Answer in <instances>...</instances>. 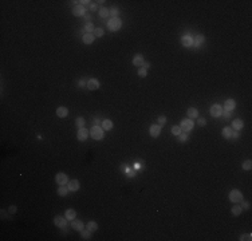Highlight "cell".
I'll return each mask as SVG.
<instances>
[{"instance_id":"1","label":"cell","mask_w":252,"mask_h":241,"mask_svg":"<svg viewBox=\"0 0 252 241\" xmlns=\"http://www.w3.org/2000/svg\"><path fill=\"white\" fill-rule=\"evenodd\" d=\"M103 134H105L103 129L101 126H97V125L93 126L91 130H90V135L93 137V140H97V141H101L103 138Z\"/></svg>"},{"instance_id":"2","label":"cell","mask_w":252,"mask_h":241,"mask_svg":"<svg viewBox=\"0 0 252 241\" xmlns=\"http://www.w3.org/2000/svg\"><path fill=\"white\" fill-rule=\"evenodd\" d=\"M121 25H122V22H121L120 18H111V19L107 22V28L113 32L118 31V30L121 28Z\"/></svg>"},{"instance_id":"3","label":"cell","mask_w":252,"mask_h":241,"mask_svg":"<svg viewBox=\"0 0 252 241\" xmlns=\"http://www.w3.org/2000/svg\"><path fill=\"white\" fill-rule=\"evenodd\" d=\"M229 200H231V202H233V204L241 202L243 201V193L239 190V189H233V190L229 192Z\"/></svg>"},{"instance_id":"4","label":"cell","mask_w":252,"mask_h":241,"mask_svg":"<svg viewBox=\"0 0 252 241\" xmlns=\"http://www.w3.org/2000/svg\"><path fill=\"white\" fill-rule=\"evenodd\" d=\"M193 126H195V122H193L190 118H186V119H183L181 120V125H180V127H181V130L185 131V133H189V131L193 129Z\"/></svg>"},{"instance_id":"5","label":"cell","mask_w":252,"mask_h":241,"mask_svg":"<svg viewBox=\"0 0 252 241\" xmlns=\"http://www.w3.org/2000/svg\"><path fill=\"white\" fill-rule=\"evenodd\" d=\"M67 221H69V220H67L66 217H62V216H57L54 218V224H55L58 228H66Z\"/></svg>"},{"instance_id":"6","label":"cell","mask_w":252,"mask_h":241,"mask_svg":"<svg viewBox=\"0 0 252 241\" xmlns=\"http://www.w3.org/2000/svg\"><path fill=\"white\" fill-rule=\"evenodd\" d=\"M55 181H57L58 185H66L67 182H69V177H67V174H64V173H58V174L55 175Z\"/></svg>"},{"instance_id":"7","label":"cell","mask_w":252,"mask_h":241,"mask_svg":"<svg viewBox=\"0 0 252 241\" xmlns=\"http://www.w3.org/2000/svg\"><path fill=\"white\" fill-rule=\"evenodd\" d=\"M221 114H223V107H221L220 105H213L211 107V115L214 118H219L221 117Z\"/></svg>"},{"instance_id":"8","label":"cell","mask_w":252,"mask_h":241,"mask_svg":"<svg viewBox=\"0 0 252 241\" xmlns=\"http://www.w3.org/2000/svg\"><path fill=\"white\" fill-rule=\"evenodd\" d=\"M88 134H90V130H87V129H85V127H81L78 130V134H76V137H78V140L79 141H86L87 140V137Z\"/></svg>"},{"instance_id":"9","label":"cell","mask_w":252,"mask_h":241,"mask_svg":"<svg viewBox=\"0 0 252 241\" xmlns=\"http://www.w3.org/2000/svg\"><path fill=\"white\" fill-rule=\"evenodd\" d=\"M71 228H73L74 230H76V232H82L83 229H85V225H83V221L74 218L73 221H71Z\"/></svg>"},{"instance_id":"10","label":"cell","mask_w":252,"mask_h":241,"mask_svg":"<svg viewBox=\"0 0 252 241\" xmlns=\"http://www.w3.org/2000/svg\"><path fill=\"white\" fill-rule=\"evenodd\" d=\"M85 13H86V8L82 6V4H76V6L73 8V15L74 16H83Z\"/></svg>"},{"instance_id":"11","label":"cell","mask_w":252,"mask_h":241,"mask_svg":"<svg viewBox=\"0 0 252 241\" xmlns=\"http://www.w3.org/2000/svg\"><path fill=\"white\" fill-rule=\"evenodd\" d=\"M149 134H150L153 138H157L161 134V126L160 125H151L150 129H149Z\"/></svg>"},{"instance_id":"12","label":"cell","mask_w":252,"mask_h":241,"mask_svg":"<svg viewBox=\"0 0 252 241\" xmlns=\"http://www.w3.org/2000/svg\"><path fill=\"white\" fill-rule=\"evenodd\" d=\"M181 44L184 46V47H192L193 46V38L189 35H184L183 38H181Z\"/></svg>"},{"instance_id":"13","label":"cell","mask_w":252,"mask_h":241,"mask_svg":"<svg viewBox=\"0 0 252 241\" xmlns=\"http://www.w3.org/2000/svg\"><path fill=\"white\" fill-rule=\"evenodd\" d=\"M67 189H69V192H76L79 189V181L78 180H71L67 182Z\"/></svg>"},{"instance_id":"14","label":"cell","mask_w":252,"mask_h":241,"mask_svg":"<svg viewBox=\"0 0 252 241\" xmlns=\"http://www.w3.org/2000/svg\"><path fill=\"white\" fill-rule=\"evenodd\" d=\"M235 107H236V102L233 101V99H227V101L224 102V110L232 111V110H235Z\"/></svg>"},{"instance_id":"15","label":"cell","mask_w":252,"mask_h":241,"mask_svg":"<svg viewBox=\"0 0 252 241\" xmlns=\"http://www.w3.org/2000/svg\"><path fill=\"white\" fill-rule=\"evenodd\" d=\"M144 63H145V60H144V56H142L141 54L134 55V58H133V64H134V66H136V67H141Z\"/></svg>"},{"instance_id":"16","label":"cell","mask_w":252,"mask_h":241,"mask_svg":"<svg viewBox=\"0 0 252 241\" xmlns=\"http://www.w3.org/2000/svg\"><path fill=\"white\" fill-rule=\"evenodd\" d=\"M86 86H87V89H88V90L94 91V90H98V89H99V82H98L97 79H90L87 83H86Z\"/></svg>"},{"instance_id":"17","label":"cell","mask_w":252,"mask_h":241,"mask_svg":"<svg viewBox=\"0 0 252 241\" xmlns=\"http://www.w3.org/2000/svg\"><path fill=\"white\" fill-rule=\"evenodd\" d=\"M204 42H205L204 35H197L195 39H193V46H195V47H200V46L204 44Z\"/></svg>"},{"instance_id":"18","label":"cell","mask_w":252,"mask_h":241,"mask_svg":"<svg viewBox=\"0 0 252 241\" xmlns=\"http://www.w3.org/2000/svg\"><path fill=\"white\" fill-rule=\"evenodd\" d=\"M67 114H69V110H67L64 106H60V107L57 109V115L59 118H66Z\"/></svg>"},{"instance_id":"19","label":"cell","mask_w":252,"mask_h":241,"mask_svg":"<svg viewBox=\"0 0 252 241\" xmlns=\"http://www.w3.org/2000/svg\"><path fill=\"white\" fill-rule=\"evenodd\" d=\"M243 126H244V123H243V120L239 119V118L232 120V129L233 130H241Z\"/></svg>"},{"instance_id":"20","label":"cell","mask_w":252,"mask_h":241,"mask_svg":"<svg viewBox=\"0 0 252 241\" xmlns=\"http://www.w3.org/2000/svg\"><path fill=\"white\" fill-rule=\"evenodd\" d=\"M94 34H85L83 35V38H82V40H83V43L85 44H91L93 42H94Z\"/></svg>"},{"instance_id":"21","label":"cell","mask_w":252,"mask_h":241,"mask_svg":"<svg viewBox=\"0 0 252 241\" xmlns=\"http://www.w3.org/2000/svg\"><path fill=\"white\" fill-rule=\"evenodd\" d=\"M186 114H188V117L190 118V119H193V118L199 117V111H197V109H195V107H189L188 111H186Z\"/></svg>"},{"instance_id":"22","label":"cell","mask_w":252,"mask_h":241,"mask_svg":"<svg viewBox=\"0 0 252 241\" xmlns=\"http://www.w3.org/2000/svg\"><path fill=\"white\" fill-rule=\"evenodd\" d=\"M102 129H103L105 131L106 130H111V129H113V122H111L110 119H103L102 120Z\"/></svg>"},{"instance_id":"23","label":"cell","mask_w":252,"mask_h":241,"mask_svg":"<svg viewBox=\"0 0 252 241\" xmlns=\"http://www.w3.org/2000/svg\"><path fill=\"white\" fill-rule=\"evenodd\" d=\"M232 134H233V129H232V127H224V129H223V137H224V138L229 140V138H232Z\"/></svg>"},{"instance_id":"24","label":"cell","mask_w":252,"mask_h":241,"mask_svg":"<svg viewBox=\"0 0 252 241\" xmlns=\"http://www.w3.org/2000/svg\"><path fill=\"white\" fill-rule=\"evenodd\" d=\"M75 216H76V213L74 209H67L66 213H64V217H66L69 221H73V220L75 218Z\"/></svg>"},{"instance_id":"25","label":"cell","mask_w":252,"mask_h":241,"mask_svg":"<svg viewBox=\"0 0 252 241\" xmlns=\"http://www.w3.org/2000/svg\"><path fill=\"white\" fill-rule=\"evenodd\" d=\"M86 228H87L88 230H90V232L93 233V232H95V230L98 229V224H97L95 221H90V222L87 224V225H86Z\"/></svg>"},{"instance_id":"26","label":"cell","mask_w":252,"mask_h":241,"mask_svg":"<svg viewBox=\"0 0 252 241\" xmlns=\"http://www.w3.org/2000/svg\"><path fill=\"white\" fill-rule=\"evenodd\" d=\"M241 212H243V208H241V206H239V205H235L232 208V214H233V216H240V214H241Z\"/></svg>"},{"instance_id":"27","label":"cell","mask_w":252,"mask_h":241,"mask_svg":"<svg viewBox=\"0 0 252 241\" xmlns=\"http://www.w3.org/2000/svg\"><path fill=\"white\" fill-rule=\"evenodd\" d=\"M67 193H69V189H67L66 186L60 185L59 189H58V194H59V196H62V197H64V196H67Z\"/></svg>"},{"instance_id":"28","label":"cell","mask_w":252,"mask_h":241,"mask_svg":"<svg viewBox=\"0 0 252 241\" xmlns=\"http://www.w3.org/2000/svg\"><path fill=\"white\" fill-rule=\"evenodd\" d=\"M81 236H82L83 240H90V236H91V232L88 230V229H83L82 232H81Z\"/></svg>"},{"instance_id":"29","label":"cell","mask_w":252,"mask_h":241,"mask_svg":"<svg viewBox=\"0 0 252 241\" xmlns=\"http://www.w3.org/2000/svg\"><path fill=\"white\" fill-rule=\"evenodd\" d=\"M94 24L93 23H87V24L85 25V31H86V34H93L94 32Z\"/></svg>"},{"instance_id":"30","label":"cell","mask_w":252,"mask_h":241,"mask_svg":"<svg viewBox=\"0 0 252 241\" xmlns=\"http://www.w3.org/2000/svg\"><path fill=\"white\" fill-rule=\"evenodd\" d=\"M181 133H183V130H181V127H180V126H173V127H172V134H173V135L178 137Z\"/></svg>"},{"instance_id":"31","label":"cell","mask_w":252,"mask_h":241,"mask_svg":"<svg viewBox=\"0 0 252 241\" xmlns=\"http://www.w3.org/2000/svg\"><path fill=\"white\" fill-rule=\"evenodd\" d=\"M109 15H110V11L107 10V8H101L99 10V16L101 18H107Z\"/></svg>"},{"instance_id":"32","label":"cell","mask_w":252,"mask_h":241,"mask_svg":"<svg viewBox=\"0 0 252 241\" xmlns=\"http://www.w3.org/2000/svg\"><path fill=\"white\" fill-rule=\"evenodd\" d=\"M75 125L79 127V129H81V127H85V119H83L82 117L76 118V120H75Z\"/></svg>"},{"instance_id":"33","label":"cell","mask_w":252,"mask_h":241,"mask_svg":"<svg viewBox=\"0 0 252 241\" xmlns=\"http://www.w3.org/2000/svg\"><path fill=\"white\" fill-rule=\"evenodd\" d=\"M241 166H243V169H244V170H251V168H252V162L249 161V159H248V161H244V162H243V165H241Z\"/></svg>"},{"instance_id":"34","label":"cell","mask_w":252,"mask_h":241,"mask_svg":"<svg viewBox=\"0 0 252 241\" xmlns=\"http://www.w3.org/2000/svg\"><path fill=\"white\" fill-rule=\"evenodd\" d=\"M93 34H94L95 38H101V36H103V30L102 28H95Z\"/></svg>"},{"instance_id":"35","label":"cell","mask_w":252,"mask_h":241,"mask_svg":"<svg viewBox=\"0 0 252 241\" xmlns=\"http://www.w3.org/2000/svg\"><path fill=\"white\" fill-rule=\"evenodd\" d=\"M188 140V133H181L178 135V142H185Z\"/></svg>"},{"instance_id":"36","label":"cell","mask_w":252,"mask_h":241,"mask_svg":"<svg viewBox=\"0 0 252 241\" xmlns=\"http://www.w3.org/2000/svg\"><path fill=\"white\" fill-rule=\"evenodd\" d=\"M138 75L141 76V78H145V76L148 75V70H146V68H144V67H141V68L138 70Z\"/></svg>"},{"instance_id":"37","label":"cell","mask_w":252,"mask_h":241,"mask_svg":"<svg viewBox=\"0 0 252 241\" xmlns=\"http://www.w3.org/2000/svg\"><path fill=\"white\" fill-rule=\"evenodd\" d=\"M166 123V117L165 115H161V117H158V125L160 126H162V125Z\"/></svg>"},{"instance_id":"38","label":"cell","mask_w":252,"mask_h":241,"mask_svg":"<svg viewBox=\"0 0 252 241\" xmlns=\"http://www.w3.org/2000/svg\"><path fill=\"white\" fill-rule=\"evenodd\" d=\"M251 237H252L251 233H248V235H241V236H240V240H241V241H249V240H251Z\"/></svg>"},{"instance_id":"39","label":"cell","mask_w":252,"mask_h":241,"mask_svg":"<svg viewBox=\"0 0 252 241\" xmlns=\"http://www.w3.org/2000/svg\"><path fill=\"white\" fill-rule=\"evenodd\" d=\"M224 119H231V111H227V110H223V114Z\"/></svg>"},{"instance_id":"40","label":"cell","mask_w":252,"mask_h":241,"mask_svg":"<svg viewBox=\"0 0 252 241\" xmlns=\"http://www.w3.org/2000/svg\"><path fill=\"white\" fill-rule=\"evenodd\" d=\"M110 15L113 18H118V8H111L110 10Z\"/></svg>"},{"instance_id":"41","label":"cell","mask_w":252,"mask_h":241,"mask_svg":"<svg viewBox=\"0 0 252 241\" xmlns=\"http://www.w3.org/2000/svg\"><path fill=\"white\" fill-rule=\"evenodd\" d=\"M197 123H199V126H205V125H207V119H205V118H199Z\"/></svg>"},{"instance_id":"42","label":"cell","mask_w":252,"mask_h":241,"mask_svg":"<svg viewBox=\"0 0 252 241\" xmlns=\"http://www.w3.org/2000/svg\"><path fill=\"white\" fill-rule=\"evenodd\" d=\"M16 210H18V208H16L15 205H11V206H10V209H8V212L13 214V213H16Z\"/></svg>"},{"instance_id":"43","label":"cell","mask_w":252,"mask_h":241,"mask_svg":"<svg viewBox=\"0 0 252 241\" xmlns=\"http://www.w3.org/2000/svg\"><path fill=\"white\" fill-rule=\"evenodd\" d=\"M97 8H98V6L95 3L94 4H90V10H91V11H97Z\"/></svg>"},{"instance_id":"44","label":"cell","mask_w":252,"mask_h":241,"mask_svg":"<svg viewBox=\"0 0 252 241\" xmlns=\"http://www.w3.org/2000/svg\"><path fill=\"white\" fill-rule=\"evenodd\" d=\"M142 67H144V68H146V70H148L149 67H150V63H149V62H145V63L142 64Z\"/></svg>"},{"instance_id":"45","label":"cell","mask_w":252,"mask_h":241,"mask_svg":"<svg viewBox=\"0 0 252 241\" xmlns=\"http://www.w3.org/2000/svg\"><path fill=\"white\" fill-rule=\"evenodd\" d=\"M241 208H244V209H248V208H249V204H248V202H243Z\"/></svg>"},{"instance_id":"46","label":"cell","mask_w":252,"mask_h":241,"mask_svg":"<svg viewBox=\"0 0 252 241\" xmlns=\"http://www.w3.org/2000/svg\"><path fill=\"white\" fill-rule=\"evenodd\" d=\"M7 217V212L6 210H1V218H6Z\"/></svg>"},{"instance_id":"47","label":"cell","mask_w":252,"mask_h":241,"mask_svg":"<svg viewBox=\"0 0 252 241\" xmlns=\"http://www.w3.org/2000/svg\"><path fill=\"white\" fill-rule=\"evenodd\" d=\"M85 85H86V83L83 82V80H79V86H85Z\"/></svg>"}]
</instances>
